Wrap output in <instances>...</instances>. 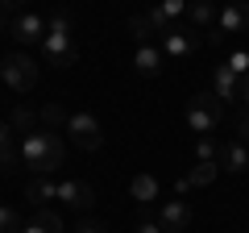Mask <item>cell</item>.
<instances>
[{"mask_svg": "<svg viewBox=\"0 0 249 233\" xmlns=\"http://www.w3.org/2000/svg\"><path fill=\"white\" fill-rule=\"evenodd\" d=\"M4 29H9V17H4V13H0V34H4Z\"/></svg>", "mask_w": 249, "mask_h": 233, "instance_id": "d6a6232c", "label": "cell"}, {"mask_svg": "<svg viewBox=\"0 0 249 233\" xmlns=\"http://www.w3.org/2000/svg\"><path fill=\"white\" fill-rule=\"evenodd\" d=\"M25 200H29V204H46V200H54V179H37V175H34V179L25 183Z\"/></svg>", "mask_w": 249, "mask_h": 233, "instance_id": "ac0fdd59", "label": "cell"}, {"mask_svg": "<svg viewBox=\"0 0 249 233\" xmlns=\"http://www.w3.org/2000/svg\"><path fill=\"white\" fill-rule=\"evenodd\" d=\"M54 200H62L71 208H91L96 204V188L83 179H54Z\"/></svg>", "mask_w": 249, "mask_h": 233, "instance_id": "8992f818", "label": "cell"}, {"mask_svg": "<svg viewBox=\"0 0 249 233\" xmlns=\"http://www.w3.org/2000/svg\"><path fill=\"white\" fill-rule=\"evenodd\" d=\"M220 121H224V100L216 96V92L191 96V104H187V125H191V134L212 137L216 129H220Z\"/></svg>", "mask_w": 249, "mask_h": 233, "instance_id": "3957f363", "label": "cell"}, {"mask_svg": "<svg viewBox=\"0 0 249 233\" xmlns=\"http://www.w3.org/2000/svg\"><path fill=\"white\" fill-rule=\"evenodd\" d=\"M25 229V221H21V213L13 204H0V233H21Z\"/></svg>", "mask_w": 249, "mask_h": 233, "instance_id": "ffe728a7", "label": "cell"}, {"mask_svg": "<svg viewBox=\"0 0 249 233\" xmlns=\"http://www.w3.org/2000/svg\"><path fill=\"white\" fill-rule=\"evenodd\" d=\"M34 221H37V225H46L50 233H62V216H58V213H50V208H42V213H37Z\"/></svg>", "mask_w": 249, "mask_h": 233, "instance_id": "d4e9b609", "label": "cell"}, {"mask_svg": "<svg viewBox=\"0 0 249 233\" xmlns=\"http://www.w3.org/2000/svg\"><path fill=\"white\" fill-rule=\"evenodd\" d=\"M204 42H208V46H220V42H224V34H220V29H208Z\"/></svg>", "mask_w": 249, "mask_h": 233, "instance_id": "f1b7e54d", "label": "cell"}, {"mask_svg": "<svg viewBox=\"0 0 249 233\" xmlns=\"http://www.w3.org/2000/svg\"><path fill=\"white\" fill-rule=\"evenodd\" d=\"M237 134H241V142L249 146V113H245V116H241V121H237Z\"/></svg>", "mask_w": 249, "mask_h": 233, "instance_id": "4316f807", "label": "cell"}, {"mask_svg": "<svg viewBox=\"0 0 249 233\" xmlns=\"http://www.w3.org/2000/svg\"><path fill=\"white\" fill-rule=\"evenodd\" d=\"M216 171H220V162H196L191 175H187V183H191V188H208V183L216 179Z\"/></svg>", "mask_w": 249, "mask_h": 233, "instance_id": "d6986e66", "label": "cell"}, {"mask_svg": "<svg viewBox=\"0 0 249 233\" xmlns=\"http://www.w3.org/2000/svg\"><path fill=\"white\" fill-rule=\"evenodd\" d=\"M9 125H13V134H34V129H37V113L29 104H13Z\"/></svg>", "mask_w": 249, "mask_h": 233, "instance_id": "e0dca14e", "label": "cell"}, {"mask_svg": "<svg viewBox=\"0 0 249 233\" xmlns=\"http://www.w3.org/2000/svg\"><path fill=\"white\" fill-rule=\"evenodd\" d=\"M25 0H0V13H13V9H21Z\"/></svg>", "mask_w": 249, "mask_h": 233, "instance_id": "f546056e", "label": "cell"}, {"mask_svg": "<svg viewBox=\"0 0 249 233\" xmlns=\"http://www.w3.org/2000/svg\"><path fill=\"white\" fill-rule=\"evenodd\" d=\"M42 54L50 67H75L79 58V42H75V25L67 13H54L50 25H46V38H42Z\"/></svg>", "mask_w": 249, "mask_h": 233, "instance_id": "7a4b0ae2", "label": "cell"}, {"mask_svg": "<svg viewBox=\"0 0 249 233\" xmlns=\"http://www.w3.org/2000/svg\"><path fill=\"white\" fill-rule=\"evenodd\" d=\"M196 46H199V38H196V29H187V25H175V29L162 34V54L166 58H187Z\"/></svg>", "mask_w": 249, "mask_h": 233, "instance_id": "52a82bcc", "label": "cell"}, {"mask_svg": "<svg viewBox=\"0 0 249 233\" xmlns=\"http://www.w3.org/2000/svg\"><path fill=\"white\" fill-rule=\"evenodd\" d=\"M224 67H229L232 75H241V79H245V75H249V54H245V50H237V54H232V58H229Z\"/></svg>", "mask_w": 249, "mask_h": 233, "instance_id": "cb8c5ba5", "label": "cell"}, {"mask_svg": "<svg viewBox=\"0 0 249 233\" xmlns=\"http://www.w3.org/2000/svg\"><path fill=\"white\" fill-rule=\"evenodd\" d=\"M21 233H50V229H46V225H37V221H29L25 229H21Z\"/></svg>", "mask_w": 249, "mask_h": 233, "instance_id": "4dcf8cb0", "label": "cell"}, {"mask_svg": "<svg viewBox=\"0 0 249 233\" xmlns=\"http://www.w3.org/2000/svg\"><path fill=\"white\" fill-rule=\"evenodd\" d=\"M9 34L17 38L21 46H34V42H42V38H46V21L37 17V13H21V17L9 25Z\"/></svg>", "mask_w": 249, "mask_h": 233, "instance_id": "9c48e42d", "label": "cell"}, {"mask_svg": "<svg viewBox=\"0 0 249 233\" xmlns=\"http://www.w3.org/2000/svg\"><path fill=\"white\" fill-rule=\"evenodd\" d=\"M241 100H245V104H249V75H245V79H241Z\"/></svg>", "mask_w": 249, "mask_h": 233, "instance_id": "1f68e13d", "label": "cell"}, {"mask_svg": "<svg viewBox=\"0 0 249 233\" xmlns=\"http://www.w3.org/2000/svg\"><path fill=\"white\" fill-rule=\"evenodd\" d=\"M75 233H108V229H104V225H100V221H83V225H79V229H75Z\"/></svg>", "mask_w": 249, "mask_h": 233, "instance_id": "484cf974", "label": "cell"}, {"mask_svg": "<svg viewBox=\"0 0 249 233\" xmlns=\"http://www.w3.org/2000/svg\"><path fill=\"white\" fill-rule=\"evenodd\" d=\"M129 29H133V38H137V46H145V42H150L154 34H158V29H154V21L145 17V13H142V17H133V21H129Z\"/></svg>", "mask_w": 249, "mask_h": 233, "instance_id": "44dd1931", "label": "cell"}, {"mask_svg": "<svg viewBox=\"0 0 249 233\" xmlns=\"http://www.w3.org/2000/svg\"><path fill=\"white\" fill-rule=\"evenodd\" d=\"M162 63H166V54H162L154 42L137 46V54H133V67H137V75H145V79H158V75H162Z\"/></svg>", "mask_w": 249, "mask_h": 233, "instance_id": "8fae6325", "label": "cell"}, {"mask_svg": "<svg viewBox=\"0 0 249 233\" xmlns=\"http://www.w3.org/2000/svg\"><path fill=\"white\" fill-rule=\"evenodd\" d=\"M17 162H21V154H17V134H13L9 121H0V171H13Z\"/></svg>", "mask_w": 249, "mask_h": 233, "instance_id": "9a60e30c", "label": "cell"}, {"mask_svg": "<svg viewBox=\"0 0 249 233\" xmlns=\"http://www.w3.org/2000/svg\"><path fill=\"white\" fill-rule=\"evenodd\" d=\"M216 29H220L224 38H229V34H245V29H249V4L229 0L224 9H216Z\"/></svg>", "mask_w": 249, "mask_h": 233, "instance_id": "ba28073f", "label": "cell"}, {"mask_svg": "<svg viewBox=\"0 0 249 233\" xmlns=\"http://www.w3.org/2000/svg\"><path fill=\"white\" fill-rule=\"evenodd\" d=\"M137 233H166V229H162L158 221H142V225H137Z\"/></svg>", "mask_w": 249, "mask_h": 233, "instance_id": "83f0119b", "label": "cell"}, {"mask_svg": "<svg viewBox=\"0 0 249 233\" xmlns=\"http://www.w3.org/2000/svg\"><path fill=\"white\" fill-rule=\"evenodd\" d=\"M62 134H71V142L79 150H100L104 146V134H100V121L91 113H67V125Z\"/></svg>", "mask_w": 249, "mask_h": 233, "instance_id": "5b68a950", "label": "cell"}, {"mask_svg": "<svg viewBox=\"0 0 249 233\" xmlns=\"http://www.w3.org/2000/svg\"><path fill=\"white\" fill-rule=\"evenodd\" d=\"M187 17H191L196 29H208V25H216V4L212 0H191L187 4Z\"/></svg>", "mask_w": 249, "mask_h": 233, "instance_id": "2e32d148", "label": "cell"}, {"mask_svg": "<svg viewBox=\"0 0 249 233\" xmlns=\"http://www.w3.org/2000/svg\"><path fill=\"white\" fill-rule=\"evenodd\" d=\"M129 196H133L142 208H150L154 200H158V179H154L150 171H137V175H133V183H129Z\"/></svg>", "mask_w": 249, "mask_h": 233, "instance_id": "5bb4252c", "label": "cell"}, {"mask_svg": "<svg viewBox=\"0 0 249 233\" xmlns=\"http://www.w3.org/2000/svg\"><path fill=\"white\" fill-rule=\"evenodd\" d=\"M212 92L224 100V104H229V100H241V75H232L229 67L220 63V67L212 71Z\"/></svg>", "mask_w": 249, "mask_h": 233, "instance_id": "4fadbf2b", "label": "cell"}, {"mask_svg": "<svg viewBox=\"0 0 249 233\" xmlns=\"http://www.w3.org/2000/svg\"><path fill=\"white\" fill-rule=\"evenodd\" d=\"M37 121H46V129H54V125H67V113H62V104H42Z\"/></svg>", "mask_w": 249, "mask_h": 233, "instance_id": "7402d4cb", "label": "cell"}, {"mask_svg": "<svg viewBox=\"0 0 249 233\" xmlns=\"http://www.w3.org/2000/svg\"><path fill=\"white\" fill-rule=\"evenodd\" d=\"M158 225L166 233H183L187 225H191V204H187V200H166L162 213H158Z\"/></svg>", "mask_w": 249, "mask_h": 233, "instance_id": "30bf717a", "label": "cell"}, {"mask_svg": "<svg viewBox=\"0 0 249 233\" xmlns=\"http://www.w3.org/2000/svg\"><path fill=\"white\" fill-rule=\"evenodd\" d=\"M0 79H4V88H13V92L25 96V92L37 83V63L29 58L25 50H13V54L0 58Z\"/></svg>", "mask_w": 249, "mask_h": 233, "instance_id": "277c9868", "label": "cell"}, {"mask_svg": "<svg viewBox=\"0 0 249 233\" xmlns=\"http://www.w3.org/2000/svg\"><path fill=\"white\" fill-rule=\"evenodd\" d=\"M216 162H220L224 171H232V175H241V171H249V146L241 142H224L220 146V154H216Z\"/></svg>", "mask_w": 249, "mask_h": 233, "instance_id": "7c38bea8", "label": "cell"}, {"mask_svg": "<svg viewBox=\"0 0 249 233\" xmlns=\"http://www.w3.org/2000/svg\"><path fill=\"white\" fill-rule=\"evenodd\" d=\"M216 154H220V142H216V137H199L196 158H199V162H216Z\"/></svg>", "mask_w": 249, "mask_h": 233, "instance_id": "603a6c76", "label": "cell"}, {"mask_svg": "<svg viewBox=\"0 0 249 233\" xmlns=\"http://www.w3.org/2000/svg\"><path fill=\"white\" fill-rule=\"evenodd\" d=\"M21 162L29 167V175H37V179H54L62 167V158H67V146H62L58 129H34V134L21 137L17 146Z\"/></svg>", "mask_w": 249, "mask_h": 233, "instance_id": "6da1fadb", "label": "cell"}]
</instances>
